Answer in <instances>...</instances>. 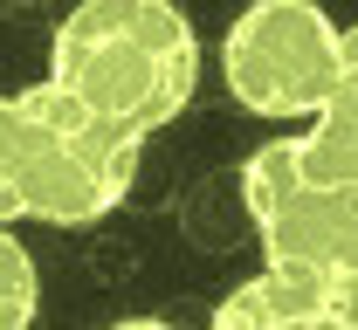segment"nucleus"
Segmentation results:
<instances>
[{
	"instance_id": "obj_3",
	"label": "nucleus",
	"mask_w": 358,
	"mask_h": 330,
	"mask_svg": "<svg viewBox=\"0 0 358 330\" xmlns=\"http://www.w3.org/2000/svg\"><path fill=\"white\" fill-rule=\"evenodd\" d=\"M338 42H345V28L317 0H255L234 14L221 42L227 96L255 117H303L310 124L338 83Z\"/></svg>"
},
{
	"instance_id": "obj_2",
	"label": "nucleus",
	"mask_w": 358,
	"mask_h": 330,
	"mask_svg": "<svg viewBox=\"0 0 358 330\" xmlns=\"http://www.w3.org/2000/svg\"><path fill=\"white\" fill-rule=\"evenodd\" d=\"M21 103V186H28V220L48 227H90L124 207L138 179L145 131L103 117L96 103L62 90L55 76L28 83Z\"/></svg>"
},
{
	"instance_id": "obj_7",
	"label": "nucleus",
	"mask_w": 358,
	"mask_h": 330,
	"mask_svg": "<svg viewBox=\"0 0 358 330\" xmlns=\"http://www.w3.org/2000/svg\"><path fill=\"white\" fill-rule=\"evenodd\" d=\"M317 124L338 131L345 144H358V28H345V42H338V83H331V96H324Z\"/></svg>"
},
{
	"instance_id": "obj_9",
	"label": "nucleus",
	"mask_w": 358,
	"mask_h": 330,
	"mask_svg": "<svg viewBox=\"0 0 358 330\" xmlns=\"http://www.w3.org/2000/svg\"><path fill=\"white\" fill-rule=\"evenodd\" d=\"M331 324L358 330V262L352 269H331Z\"/></svg>"
},
{
	"instance_id": "obj_6",
	"label": "nucleus",
	"mask_w": 358,
	"mask_h": 330,
	"mask_svg": "<svg viewBox=\"0 0 358 330\" xmlns=\"http://www.w3.org/2000/svg\"><path fill=\"white\" fill-rule=\"evenodd\" d=\"M42 310V276H35V255L21 248V234L0 220V330L35 324Z\"/></svg>"
},
{
	"instance_id": "obj_4",
	"label": "nucleus",
	"mask_w": 358,
	"mask_h": 330,
	"mask_svg": "<svg viewBox=\"0 0 358 330\" xmlns=\"http://www.w3.org/2000/svg\"><path fill=\"white\" fill-rule=\"evenodd\" d=\"M241 207H248L262 248L282 262H317V269L358 262V179H303L289 138L248 151Z\"/></svg>"
},
{
	"instance_id": "obj_5",
	"label": "nucleus",
	"mask_w": 358,
	"mask_h": 330,
	"mask_svg": "<svg viewBox=\"0 0 358 330\" xmlns=\"http://www.w3.org/2000/svg\"><path fill=\"white\" fill-rule=\"evenodd\" d=\"M214 324L221 330H303V324H331V269L268 255L262 276H248L241 289H227L221 303H214Z\"/></svg>"
},
{
	"instance_id": "obj_8",
	"label": "nucleus",
	"mask_w": 358,
	"mask_h": 330,
	"mask_svg": "<svg viewBox=\"0 0 358 330\" xmlns=\"http://www.w3.org/2000/svg\"><path fill=\"white\" fill-rule=\"evenodd\" d=\"M0 220H28V186H21V103L0 96Z\"/></svg>"
},
{
	"instance_id": "obj_1",
	"label": "nucleus",
	"mask_w": 358,
	"mask_h": 330,
	"mask_svg": "<svg viewBox=\"0 0 358 330\" xmlns=\"http://www.w3.org/2000/svg\"><path fill=\"white\" fill-rule=\"evenodd\" d=\"M48 76L152 138L200 90V35L173 0H76L48 42Z\"/></svg>"
}]
</instances>
